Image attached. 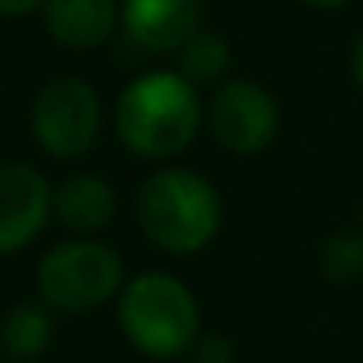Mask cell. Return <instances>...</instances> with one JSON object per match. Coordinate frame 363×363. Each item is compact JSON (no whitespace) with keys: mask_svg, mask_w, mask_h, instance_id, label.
<instances>
[{"mask_svg":"<svg viewBox=\"0 0 363 363\" xmlns=\"http://www.w3.org/2000/svg\"><path fill=\"white\" fill-rule=\"evenodd\" d=\"M200 96L196 86L174 72H150L135 79L114 107L118 139L150 160H164L182 153L200 132Z\"/></svg>","mask_w":363,"mask_h":363,"instance_id":"6da1fadb","label":"cell"},{"mask_svg":"<svg viewBox=\"0 0 363 363\" xmlns=\"http://www.w3.org/2000/svg\"><path fill=\"white\" fill-rule=\"evenodd\" d=\"M139 228L174 257L200 253L221 228V200L207 178L186 167H164L143 182L135 196Z\"/></svg>","mask_w":363,"mask_h":363,"instance_id":"7a4b0ae2","label":"cell"},{"mask_svg":"<svg viewBox=\"0 0 363 363\" xmlns=\"http://www.w3.org/2000/svg\"><path fill=\"white\" fill-rule=\"evenodd\" d=\"M118 320L128 342L157 359L182 356L200 338V306L193 292L160 271L128 281V289L121 292Z\"/></svg>","mask_w":363,"mask_h":363,"instance_id":"3957f363","label":"cell"},{"mask_svg":"<svg viewBox=\"0 0 363 363\" xmlns=\"http://www.w3.org/2000/svg\"><path fill=\"white\" fill-rule=\"evenodd\" d=\"M40 296L65 313H89L104 306L125 281L121 257L104 242H61L40 264Z\"/></svg>","mask_w":363,"mask_h":363,"instance_id":"277c9868","label":"cell"},{"mask_svg":"<svg viewBox=\"0 0 363 363\" xmlns=\"http://www.w3.org/2000/svg\"><path fill=\"white\" fill-rule=\"evenodd\" d=\"M33 135L50 157H82L100 135V100L82 79H54L33 104Z\"/></svg>","mask_w":363,"mask_h":363,"instance_id":"5b68a950","label":"cell"},{"mask_svg":"<svg viewBox=\"0 0 363 363\" xmlns=\"http://www.w3.org/2000/svg\"><path fill=\"white\" fill-rule=\"evenodd\" d=\"M211 132L239 157L260 153L278 132V104L264 86L235 79L221 86L211 104Z\"/></svg>","mask_w":363,"mask_h":363,"instance_id":"8992f818","label":"cell"},{"mask_svg":"<svg viewBox=\"0 0 363 363\" xmlns=\"http://www.w3.org/2000/svg\"><path fill=\"white\" fill-rule=\"evenodd\" d=\"M54 207L47 178L29 164H0V253L29 246Z\"/></svg>","mask_w":363,"mask_h":363,"instance_id":"52a82bcc","label":"cell"},{"mask_svg":"<svg viewBox=\"0 0 363 363\" xmlns=\"http://www.w3.org/2000/svg\"><path fill=\"white\" fill-rule=\"evenodd\" d=\"M203 0H125V33L150 54L182 50L200 36Z\"/></svg>","mask_w":363,"mask_h":363,"instance_id":"ba28073f","label":"cell"},{"mask_svg":"<svg viewBox=\"0 0 363 363\" xmlns=\"http://www.w3.org/2000/svg\"><path fill=\"white\" fill-rule=\"evenodd\" d=\"M43 22L57 43L72 50H89L111 40L118 8L114 0H47Z\"/></svg>","mask_w":363,"mask_h":363,"instance_id":"9c48e42d","label":"cell"},{"mask_svg":"<svg viewBox=\"0 0 363 363\" xmlns=\"http://www.w3.org/2000/svg\"><path fill=\"white\" fill-rule=\"evenodd\" d=\"M114 189L104 178L93 174H75L54 193V211L61 218V225H68L72 232H100L111 225L114 218Z\"/></svg>","mask_w":363,"mask_h":363,"instance_id":"30bf717a","label":"cell"},{"mask_svg":"<svg viewBox=\"0 0 363 363\" xmlns=\"http://www.w3.org/2000/svg\"><path fill=\"white\" fill-rule=\"evenodd\" d=\"M54 338V320L40 303H22L15 306L4 324H0V349L15 359H33L40 356Z\"/></svg>","mask_w":363,"mask_h":363,"instance_id":"8fae6325","label":"cell"},{"mask_svg":"<svg viewBox=\"0 0 363 363\" xmlns=\"http://www.w3.org/2000/svg\"><path fill=\"white\" fill-rule=\"evenodd\" d=\"M228 61H232L228 43L218 33H200V36H193L186 47H182V79L193 82V86L218 82L225 75Z\"/></svg>","mask_w":363,"mask_h":363,"instance_id":"7c38bea8","label":"cell"},{"mask_svg":"<svg viewBox=\"0 0 363 363\" xmlns=\"http://www.w3.org/2000/svg\"><path fill=\"white\" fill-rule=\"evenodd\" d=\"M320 267H324L328 281H338V285L359 278V271H363V239H356V235L328 239L324 250H320Z\"/></svg>","mask_w":363,"mask_h":363,"instance_id":"4fadbf2b","label":"cell"},{"mask_svg":"<svg viewBox=\"0 0 363 363\" xmlns=\"http://www.w3.org/2000/svg\"><path fill=\"white\" fill-rule=\"evenodd\" d=\"M193 356H196V363H235V349H232V342L221 338V335L200 338V342L193 345Z\"/></svg>","mask_w":363,"mask_h":363,"instance_id":"5bb4252c","label":"cell"},{"mask_svg":"<svg viewBox=\"0 0 363 363\" xmlns=\"http://www.w3.org/2000/svg\"><path fill=\"white\" fill-rule=\"evenodd\" d=\"M43 4L47 0H0V15H29Z\"/></svg>","mask_w":363,"mask_h":363,"instance_id":"9a60e30c","label":"cell"},{"mask_svg":"<svg viewBox=\"0 0 363 363\" xmlns=\"http://www.w3.org/2000/svg\"><path fill=\"white\" fill-rule=\"evenodd\" d=\"M352 79L363 86V33L356 36V47H352Z\"/></svg>","mask_w":363,"mask_h":363,"instance_id":"2e32d148","label":"cell"},{"mask_svg":"<svg viewBox=\"0 0 363 363\" xmlns=\"http://www.w3.org/2000/svg\"><path fill=\"white\" fill-rule=\"evenodd\" d=\"M303 4H310V8H342V4H349V0H303Z\"/></svg>","mask_w":363,"mask_h":363,"instance_id":"e0dca14e","label":"cell"},{"mask_svg":"<svg viewBox=\"0 0 363 363\" xmlns=\"http://www.w3.org/2000/svg\"><path fill=\"white\" fill-rule=\"evenodd\" d=\"M359 221H363V214H359Z\"/></svg>","mask_w":363,"mask_h":363,"instance_id":"ac0fdd59","label":"cell"}]
</instances>
